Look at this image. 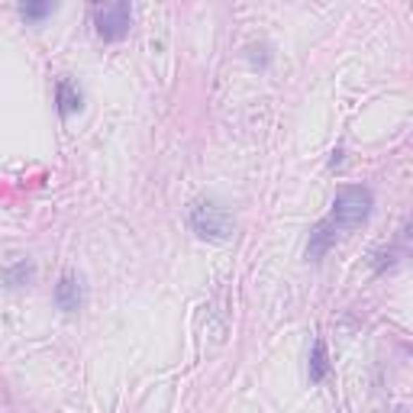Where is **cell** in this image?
I'll return each mask as SVG.
<instances>
[{"mask_svg":"<svg viewBox=\"0 0 413 413\" xmlns=\"http://www.w3.org/2000/svg\"><path fill=\"white\" fill-rule=\"evenodd\" d=\"M55 104H58L61 116H71L81 110V91L75 87L71 78H58V85H55Z\"/></svg>","mask_w":413,"mask_h":413,"instance_id":"cell-5","label":"cell"},{"mask_svg":"<svg viewBox=\"0 0 413 413\" xmlns=\"http://www.w3.org/2000/svg\"><path fill=\"white\" fill-rule=\"evenodd\" d=\"M94 26H97V36L107 39V42H120V39L130 36L132 26V7L113 0V4H97L94 7Z\"/></svg>","mask_w":413,"mask_h":413,"instance_id":"cell-3","label":"cell"},{"mask_svg":"<svg viewBox=\"0 0 413 413\" xmlns=\"http://www.w3.org/2000/svg\"><path fill=\"white\" fill-rule=\"evenodd\" d=\"M52 10H55V4H23L20 13H23L26 20H42V16H49Z\"/></svg>","mask_w":413,"mask_h":413,"instance_id":"cell-9","label":"cell"},{"mask_svg":"<svg viewBox=\"0 0 413 413\" xmlns=\"http://www.w3.org/2000/svg\"><path fill=\"white\" fill-rule=\"evenodd\" d=\"M333 239H336V230H333V226H329L326 220L316 223L314 233H310V242H307V259H310V261H320L323 255L329 252Z\"/></svg>","mask_w":413,"mask_h":413,"instance_id":"cell-6","label":"cell"},{"mask_svg":"<svg viewBox=\"0 0 413 413\" xmlns=\"http://www.w3.org/2000/svg\"><path fill=\"white\" fill-rule=\"evenodd\" d=\"M394 255H397L394 249H381V252L375 255V259H378V261H375V268H378V271H384V268H390V265H394V261H397Z\"/></svg>","mask_w":413,"mask_h":413,"instance_id":"cell-10","label":"cell"},{"mask_svg":"<svg viewBox=\"0 0 413 413\" xmlns=\"http://www.w3.org/2000/svg\"><path fill=\"white\" fill-rule=\"evenodd\" d=\"M326 371H329L326 345H323V339H316V343H314V352H310V381L320 384L323 378H326Z\"/></svg>","mask_w":413,"mask_h":413,"instance_id":"cell-8","label":"cell"},{"mask_svg":"<svg viewBox=\"0 0 413 413\" xmlns=\"http://www.w3.org/2000/svg\"><path fill=\"white\" fill-rule=\"evenodd\" d=\"M191 230L207 242H226L233 236V216L230 210L216 200H197L191 207Z\"/></svg>","mask_w":413,"mask_h":413,"instance_id":"cell-2","label":"cell"},{"mask_svg":"<svg viewBox=\"0 0 413 413\" xmlns=\"http://www.w3.org/2000/svg\"><path fill=\"white\" fill-rule=\"evenodd\" d=\"M30 278H32V265L26 259L0 271V281L7 284V288H23V284H30Z\"/></svg>","mask_w":413,"mask_h":413,"instance_id":"cell-7","label":"cell"},{"mask_svg":"<svg viewBox=\"0 0 413 413\" xmlns=\"http://www.w3.org/2000/svg\"><path fill=\"white\" fill-rule=\"evenodd\" d=\"M55 304H58V310H65V314H78V310H81V304H85V288H81L78 275L65 271V275L58 278V284H55Z\"/></svg>","mask_w":413,"mask_h":413,"instance_id":"cell-4","label":"cell"},{"mask_svg":"<svg viewBox=\"0 0 413 413\" xmlns=\"http://www.w3.org/2000/svg\"><path fill=\"white\" fill-rule=\"evenodd\" d=\"M375 207V197L368 187L362 184H349V187H339L336 200H333V210H329L326 223L333 226L336 233H349V230H359L362 223L368 220Z\"/></svg>","mask_w":413,"mask_h":413,"instance_id":"cell-1","label":"cell"}]
</instances>
